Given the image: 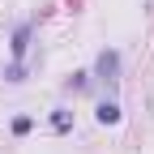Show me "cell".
I'll return each mask as SVG.
<instances>
[{"label": "cell", "instance_id": "1", "mask_svg": "<svg viewBox=\"0 0 154 154\" xmlns=\"http://www.w3.org/2000/svg\"><path fill=\"white\" fill-rule=\"evenodd\" d=\"M94 73H99V82L116 86V82H120V77H116V73H120V56H116V51H99V60H94Z\"/></svg>", "mask_w": 154, "mask_h": 154}, {"label": "cell", "instance_id": "2", "mask_svg": "<svg viewBox=\"0 0 154 154\" xmlns=\"http://www.w3.org/2000/svg\"><path fill=\"white\" fill-rule=\"evenodd\" d=\"M26 47H30V26H17V30H13L9 51H13V56H26Z\"/></svg>", "mask_w": 154, "mask_h": 154}, {"label": "cell", "instance_id": "3", "mask_svg": "<svg viewBox=\"0 0 154 154\" xmlns=\"http://www.w3.org/2000/svg\"><path fill=\"white\" fill-rule=\"evenodd\" d=\"M94 116H99V124H120V107H116V103H99Z\"/></svg>", "mask_w": 154, "mask_h": 154}, {"label": "cell", "instance_id": "4", "mask_svg": "<svg viewBox=\"0 0 154 154\" xmlns=\"http://www.w3.org/2000/svg\"><path fill=\"white\" fill-rule=\"evenodd\" d=\"M51 128H56V133H69V128H73V111L56 107V111H51Z\"/></svg>", "mask_w": 154, "mask_h": 154}, {"label": "cell", "instance_id": "5", "mask_svg": "<svg viewBox=\"0 0 154 154\" xmlns=\"http://www.w3.org/2000/svg\"><path fill=\"white\" fill-rule=\"evenodd\" d=\"M30 128H34V116H17V120H13V133H17V137H26Z\"/></svg>", "mask_w": 154, "mask_h": 154}, {"label": "cell", "instance_id": "6", "mask_svg": "<svg viewBox=\"0 0 154 154\" xmlns=\"http://www.w3.org/2000/svg\"><path fill=\"white\" fill-rule=\"evenodd\" d=\"M86 86H90V73H73L69 77V90H86Z\"/></svg>", "mask_w": 154, "mask_h": 154}]
</instances>
